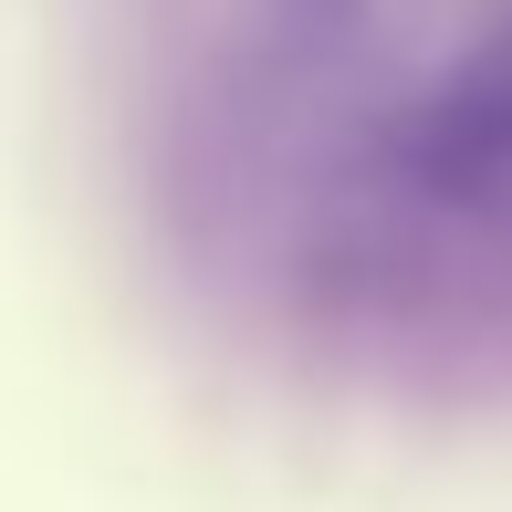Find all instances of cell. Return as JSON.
<instances>
[{"label": "cell", "mask_w": 512, "mask_h": 512, "mask_svg": "<svg viewBox=\"0 0 512 512\" xmlns=\"http://www.w3.org/2000/svg\"><path fill=\"white\" fill-rule=\"evenodd\" d=\"M398 168H408L439 209L512 220V21L398 126Z\"/></svg>", "instance_id": "cell-1"}]
</instances>
